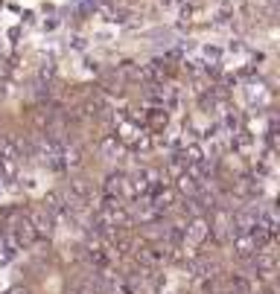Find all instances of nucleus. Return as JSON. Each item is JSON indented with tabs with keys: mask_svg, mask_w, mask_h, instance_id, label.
Here are the masks:
<instances>
[{
	"mask_svg": "<svg viewBox=\"0 0 280 294\" xmlns=\"http://www.w3.org/2000/svg\"><path fill=\"white\" fill-rule=\"evenodd\" d=\"M9 294H24V291H9Z\"/></svg>",
	"mask_w": 280,
	"mask_h": 294,
	"instance_id": "nucleus-1",
	"label": "nucleus"
}]
</instances>
